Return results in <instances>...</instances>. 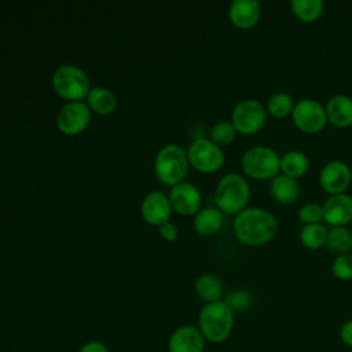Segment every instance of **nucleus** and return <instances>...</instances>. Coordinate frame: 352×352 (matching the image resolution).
<instances>
[{"mask_svg": "<svg viewBox=\"0 0 352 352\" xmlns=\"http://www.w3.org/2000/svg\"><path fill=\"white\" fill-rule=\"evenodd\" d=\"M294 106H296V102L290 94L276 92L271 95L270 99L267 100L265 110L271 117L280 120L287 116H292Z\"/></svg>", "mask_w": 352, "mask_h": 352, "instance_id": "obj_25", "label": "nucleus"}, {"mask_svg": "<svg viewBox=\"0 0 352 352\" xmlns=\"http://www.w3.org/2000/svg\"><path fill=\"white\" fill-rule=\"evenodd\" d=\"M250 198V186L239 173H228L220 179L214 191L217 208L227 214H236L246 208Z\"/></svg>", "mask_w": 352, "mask_h": 352, "instance_id": "obj_3", "label": "nucleus"}, {"mask_svg": "<svg viewBox=\"0 0 352 352\" xmlns=\"http://www.w3.org/2000/svg\"><path fill=\"white\" fill-rule=\"evenodd\" d=\"M170 201L160 191L150 192L142 202V216L151 226H162L170 216Z\"/></svg>", "mask_w": 352, "mask_h": 352, "instance_id": "obj_16", "label": "nucleus"}, {"mask_svg": "<svg viewBox=\"0 0 352 352\" xmlns=\"http://www.w3.org/2000/svg\"><path fill=\"white\" fill-rule=\"evenodd\" d=\"M160 235L165 239V241H175L177 238V230L173 224H170L169 221L164 223L162 226H160Z\"/></svg>", "mask_w": 352, "mask_h": 352, "instance_id": "obj_32", "label": "nucleus"}, {"mask_svg": "<svg viewBox=\"0 0 352 352\" xmlns=\"http://www.w3.org/2000/svg\"><path fill=\"white\" fill-rule=\"evenodd\" d=\"M330 252L338 254L349 253L352 249V232L348 227H331L327 230L324 245Z\"/></svg>", "mask_w": 352, "mask_h": 352, "instance_id": "obj_24", "label": "nucleus"}, {"mask_svg": "<svg viewBox=\"0 0 352 352\" xmlns=\"http://www.w3.org/2000/svg\"><path fill=\"white\" fill-rule=\"evenodd\" d=\"M223 224V214L219 208L208 206L195 214L194 219V230L204 236H209L216 234Z\"/></svg>", "mask_w": 352, "mask_h": 352, "instance_id": "obj_20", "label": "nucleus"}, {"mask_svg": "<svg viewBox=\"0 0 352 352\" xmlns=\"http://www.w3.org/2000/svg\"><path fill=\"white\" fill-rule=\"evenodd\" d=\"M241 168L254 180H271L280 173V155L268 146H254L241 158Z\"/></svg>", "mask_w": 352, "mask_h": 352, "instance_id": "obj_4", "label": "nucleus"}, {"mask_svg": "<svg viewBox=\"0 0 352 352\" xmlns=\"http://www.w3.org/2000/svg\"><path fill=\"white\" fill-rule=\"evenodd\" d=\"M170 206L183 216H191L198 213L201 206V192L190 183H179L172 187L169 194Z\"/></svg>", "mask_w": 352, "mask_h": 352, "instance_id": "obj_14", "label": "nucleus"}, {"mask_svg": "<svg viewBox=\"0 0 352 352\" xmlns=\"http://www.w3.org/2000/svg\"><path fill=\"white\" fill-rule=\"evenodd\" d=\"M290 10L298 21L312 23L322 16L324 3L322 0H292Z\"/></svg>", "mask_w": 352, "mask_h": 352, "instance_id": "obj_22", "label": "nucleus"}, {"mask_svg": "<svg viewBox=\"0 0 352 352\" xmlns=\"http://www.w3.org/2000/svg\"><path fill=\"white\" fill-rule=\"evenodd\" d=\"M236 129L231 121H219L210 129V142L216 146H228L236 136Z\"/></svg>", "mask_w": 352, "mask_h": 352, "instance_id": "obj_27", "label": "nucleus"}, {"mask_svg": "<svg viewBox=\"0 0 352 352\" xmlns=\"http://www.w3.org/2000/svg\"><path fill=\"white\" fill-rule=\"evenodd\" d=\"M234 311L221 300L205 304L198 315V329L213 344L224 342L232 333Z\"/></svg>", "mask_w": 352, "mask_h": 352, "instance_id": "obj_2", "label": "nucleus"}, {"mask_svg": "<svg viewBox=\"0 0 352 352\" xmlns=\"http://www.w3.org/2000/svg\"><path fill=\"white\" fill-rule=\"evenodd\" d=\"M327 230L320 223L318 224H305L300 231V242L304 248L309 250H316L326 245Z\"/></svg>", "mask_w": 352, "mask_h": 352, "instance_id": "obj_26", "label": "nucleus"}, {"mask_svg": "<svg viewBox=\"0 0 352 352\" xmlns=\"http://www.w3.org/2000/svg\"><path fill=\"white\" fill-rule=\"evenodd\" d=\"M228 18L238 29H250L261 18V4L257 0H235L230 4Z\"/></svg>", "mask_w": 352, "mask_h": 352, "instance_id": "obj_15", "label": "nucleus"}, {"mask_svg": "<svg viewBox=\"0 0 352 352\" xmlns=\"http://www.w3.org/2000/svg\"><path fill=\"white\" fill-rule=\"evenodd\" d=\"M292 121L294 126L302 133H319L324 129L327 124L324 106L311 98L300 99L298 102H296V106L293 109Z\"/></svg>", "mask_w": 352, "mask_h": 352, "instance_id": "obj_8", "label": "nucleus"}, {"mask_svg": "<svg viewBox=\"0 0 352 352\" xmlns=\"http://www.w3.org/2000/svg\"><path fill=\"white\" fill-rule=\"evenodd\" d=\"M187 160L194 169L202 173H212L223 166L224 153L213 142L201 138L190 144Z\"/></svg>", "mask_w": 352, "mask_h": 352, "instance_id": "obj_9", "label": "nucleus"}, {"mask_svg": "<svg viewBox=\"0 0 352 352\" xmlns=\"http://www.w3.org/2000/svg\"><path fill=\"white\" fill-rule=\"evenodd\" d=\"M91 120V110L82 102H70L65 104L56 118L58 129L65 135H77L82 132Z\"/></svg>", "mask_w": 352, "mask_h": 352, "instance_id": "obj_11", "label": "nucleus"}, {"mask_svg": "<svg viewBox=\"0 0 352 352\" xmlns=\"http://www.w3.org/2000/svg\"><path fill=\"white\" fill-rule=\"evenodd\" d=\"M231 122L238 133L254 135L265 125L267 110L256 99H243L235 104L231 113Z\"/></svg>", "mask_w": 352, "mask_h": 352, "instance_id": "obj_7", "label": "nucleus"}, {"mask_svg": "<svg viewBox=\"0 0 352 352\" xmlns=\"http://www.w3.org/2000/svg\"><path fill=\"white\" fill-rule=\"evenodd\" d=\"M270 197L279 205H293L300 197V184L286 175H276L270 180Z\"/></svg>", "mask_w": 352, "mask_h": 352, "instance_id": "obj_18", "label": "nucleus"}, {"mask_svg": "<svg viewBox=\"0 0 352 352\" xmlns=\"http://www.w3.org/2000/svg\"><path fill=\"white\" fill-rule=\"evenodd\" d=\"M340 340L348 348H352V319H348L340 329Z\"/></svg>", "mask_w": 352, "mask_h": 352, "instance_id": "obj_31", "label": "nucleus"}, {"mask_svg": "<svg viewBox=\"0 0 352 352\" xmlns=\"http://www.w3.org/2000/svg\"><path fill=\"white\" fill-rule=\"evenodd\" d=\"M323 220L330 227H346L352 221V197L348 194L330 195L322 205Z\"/></svg>", "mask_w": 352, "mask_h": 352, "instance_id": "obj_12", "label": "nucleus"}, {"mask_svg": "<svg viewBox=\"0 0 352 352\" xmlns=\"http://www.w3.org/2000/svg\"><path fill=\"white\" fill-rule=\"evenodd\" d=\"M205 341L198 327L184 324L170 334L166 352H204Z\"/></svg>", "mask_w": 352, "mask_h": 352, "instance_id": "obj_13", "label": "nucleus"}, {"mask_svg": "<svg viewBox=\"0 0 352 352\" xmlns=\"http://www.w3.org/2000/svg\"><path fill=\"white\" fill-rule=\"evenodd\" d=\"M352 182L349 165L341 160H331L323 165L319 173V184L329 195L344 194Z\"/></svg>", "mask_w": 352, "mask_h": 352, "instance_id": "obj_10", "label": "nucleus"}, {"mask_svg": "<svg viewBox=\"0 0 352 352\" xmlns=\"http://www.w3.org/2000/svg\"><path fill=\"white\" fill-rule=\"evenodd\" d=\"M78 352H110L109 348L106 346V344H103L102 341H88L85 342L80 349Z\"/></svg>", "mask_w": 352, "mask_h": 352, "instance_id": "obj_33", "label": "nucleus"}, {"mask_svg": "<svg viewBox=\"0 0 352 352\" xmlns=\"http://www.w3.org/2000/svg\"><path fill=\"white\" fill-rule=\"evenodd\" d=\"M298 219L305 224H318L323 220V209L319 204H305L298 209Z\"/></svg>", "mask_w": 352, "mask_h": 352, "instance_id": "obj_30", "label": "nucleus"}, {"mask_svg": "<svg viewBox=\"0 0 352 352\" xmlns=\"http://www.w3.org/2000/svg\"><path fill=\"white\" fill-rule=\"evenodd\" d=\"M195 293L197 296L206 301V304L209 302H214V301H221V298L224 297V287L221 280L210 274H205L201 275L197 280H195Z\"/></svg>", "mask_w": 352, "mask_h": 352, "instance_id": "obj_21", "label": "nucleus"}, {"mask_svg": "<svg viewBox=\"0 0 352 352\" xmlns=\"http://www.w3.org/2000/svg\"><path fill=\"white\" fill-rule=\"evenodd\" d=\"M309 169V158L301 150H289L280 157V173L292 179L302 177Z\"/></svg>", "mask_w": 352, "mask_h": 352, "instance_id": "obj_19", "label": "nucleus"}, {"mask_svg": "<svg viewBox=\"0 0 352 352\" xmlns=\"http://www.w3.org/2000/svg\"><path fill=\"white\" fill-rule=\"evenodd\" d=\"M88 104L89 107L98 113V114H110L117 104V99L111 91L103 87H95L89 91L88 96Z\"/></svg>", "mask_w": 352, "mask_h": 352, "instance_id": "obj_23", "label": "nucleus"}, {"mask_svg": "<svg viewBox=\"0 0 352 352\" xmlns=\"http://www.w3.org/2000/svg\"><path fill=\"white\" fill-rule=\"evenodd\" d=\"M331 274L340 280L352 279V253L338 254L331 264Z\"/></svg>", "mask_w": 352, "mask_h": 352, "instance_id": "obj_29", "label": "nucleus"}, {"mask_svg": "<svg viewBox=\"0 0 352 352\" xmlns=\"http://www.w3.org/2000/svg\"><path fill=\"white\" fill-rule=\"evenodd\" d=\"M55 92L70 102H80V99L89 94V80L87 74L77 66H60L52 77Z\"/></svg>", "mask_w": 352, "mask_h": 352, "instance_id": "obj_6", "label": "nucleus"}, {"mask_svg": "<svg viewBox=\"0 0 352 352\" xmlns=\"http://www.w3.org/2000/svg\"><path fill=\"white\" fill-rule=\"evenodd\" d=\"M327 122L336 128H348L352 125V98L345 94H336L324 106Z\"/></svg>", "mask_w": 352, "mask_h": 352, "instance_id": "obj_17", "label": "nucleus"}, {"mask_svg": "<svg viewBox=\"0 0 352 352\" xmlns=\"http://www.w3.org/2000/svg\"><path fill=\"white\" fill-rule=\"evenodd\" d=\"M234 312L235 311H246L253 305V294L249 290L238 289L228 293L223 300Z\"/></svg>", "mask_w": 352, "mask_h": 352, "instance_id": "obj_28", "label": "nucleus"}, {"mask_svg": "<svg viewBox=\"0 0 352 352\" xmlns=\"http://www.w3.org/2000/svg\"><path fill=\"white\" fill-rule=\"evenodd\" d=\"M154 168L158 180L173 187L182 183L187 173V153H184V150L176 144H168L158 151Z\"/></svg>", "mask_w": 352, "mask_h": 352, "instance_id": "obj_5", "label": "nucleus"}, {"mask_svg": "<svg viewBox=\"0 0 352 352\" xmlns=\"http://www.w3.org/2000/svg\"><path fill=\"white\" fill-rule=\"evenodd\" d=\"M279 230V221L268 210L250 206L242 209L234 219V234L246 246H263L271 242Z\"/></svg>", "mask_w": 352, "mask_h": 352, "instance_id": "obj_1", "label": "nucleus"}]
</instances>
